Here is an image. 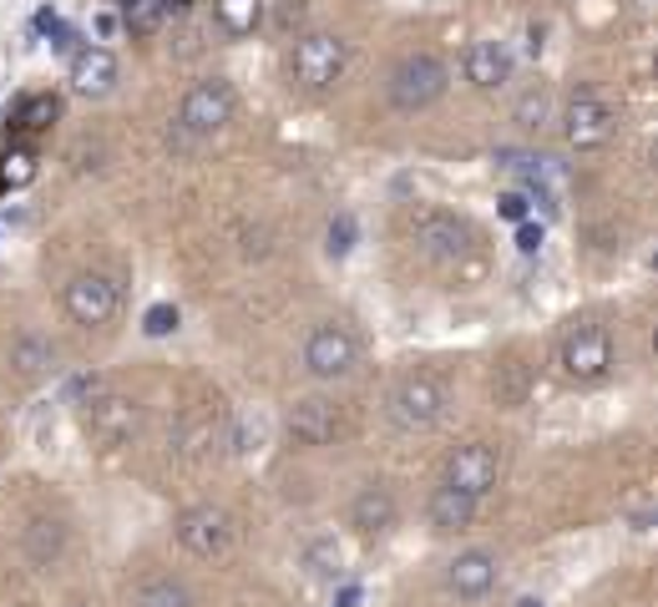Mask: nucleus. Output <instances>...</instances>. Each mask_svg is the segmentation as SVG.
<instances>
[{
    "mask_svg": "<svg viewBox=\"0 0 658 607\" xmlns=\"http://www.w3.org/2000/svg\"><path fill=\"white\" fill-rule=\"evenodd\" d=\"M406 233H410V243H416L420 259H431V263H461L471 253V243H477V228H471L467 218L441 213V208L416 213Z\"/></svg>",
    "mask_w": 658,
    "mask_h": 607,
    "instance_id": "nucleus-6",
    "label": "nucleus"
},
{
    "mask_svg": "<svg viewBox=\"0 0 658 607\" xmlns=\"http://www.w3.org/2000/svg\"><path fill=\"white\" fill-rule=\"evenodd\" d=\"M11 365L21 369V375H46V369H56V345H51L46 334L25 329L11 339Z\"/></svg>",
    "mask_w": 658,
    "mask_h": 607,
    "instance_id": "nucleus-24",
    "label": "nucleus"
},
{
    "mask_svg": "<svg viewBox=\"0 0 658 607\" xmlns=\"http://www.w3.org/2000/svg\"><path fill=\"white\" fill-rule=\"evenodd\" d=\"M446 86H451V66H446L436 51H410V56H400L390 66V76H385V96H390L395 112L436 107L446 96Z\"/></svg>",
    "mask_w": 658,
    "mask_h": 607,
    "instance_id": "nucleus-2",
    "label": "nucleus"
},
{
    "mask_svg": "<svg viewBox=\"0 0 658 607\" xmlns=\"http://www.w3.org/2000/svg\"><path fill=\"white\" fill-rule=\"evenodd\" d=\"M304 567L314 572V577H340V547L324 536V542H314L310 552H304Z\"/></svg>",
    "mask_w": 658,
    "mask_h": 607,
    "instance_id": "nucleus-28",
    "label": "nucleus"
},
{
    "mask_svg": "<svg viewBox=\"0 0 658 607\" xmlns=\"http://www.w3.org/2000/svg\"><path fill=\"white\" fill-rule=\"evenodd\" d=\"M355 243H359L355 213H335V218H330V228H324V253H330V259H349Z\"/></svg>",
    "mask_w": 658,
    "mask_h": 607,
    "instance_id": "nucleus-27",
    "label": "nucleus"
},
{
    "mask_svg": "<svg viewBox=\"0 0 658 607\" xmlns=\"http://www.w3.org/2000/svg\"><path fill=\"white\" fill-rule=\"evenodd\" d=\"M72 607H92V603H72Z\"/></svg>",
    "mask_w": 658,
    "mask_h": 607,
    "instance_id": "nucleus-38",
    "label": "nucleus"
},
{
    "mask_svg": "<svg viewBox=\"0 0 658 607\" xmlns=\"http://www.w3.org/2000/svg\"><path fill=\"white\" fill-rule=\"evenodd\" d=\"M542 243H547V228L537 223V218H526V223H516V253H542Z\"/></svg>",
    "mask_w": 658,
    "mask_h": 607,
    "instance_id": "nucleus-32",
    "label": "nucleus"
},
{
    "mask_svg": "<svg viewBox=\"0 0 658 607\" xmlns=\"http://www.w3.org/2000/svg\"><path fill=\"white\" fill-rule=\"evenodd\" d=\"M446 405H451L446 385L436 375H426V369H410V375L395 380L390 400H385V416H390V426L400 436H426V430H436L446 420Z\"/></svg>",
    "mask_w": 658,
    "mask_h": 607,
    "instance_id": "nucleus-1",
    "label": "nucleus"
},
{
    "mask_svg": "<svg viewBox=\"0 0 658 607\" xmlns=\"http://www.w3.org/2000/svg\"><path fill=\"white\" fill-rule=\"evenodd\" d=\"M178 542H182V552L188 557H198V562H218V557H228L233 552V516L223 512V506H213V501H198V506H188V512H178Z\"/></svg>",
    "mask_w": 658,
    "mask_h": 607,
    "instance_id": "nucleus-9",
    "label": "nucleus"
},
{
    "mask_svg": "<svg viewBox=\"0 0 658 607\" xmlns=\"http://www.w3.org/2000/svg\"><path fill=\"white\" fill-rule=\"evenodd\" d=\"M82 410V430L86 441H96L102 451H117V446H127L132 436H137V426H143V410H137V400L132 395H117V390H96L86 405H76Z\"/></svg>",
    "mask_w": 658,
    "mask_h": 607,
    "instance_id": "nucleus-7",
    "label": "nucleus"
},
{
    "mask_svg": "<svg viewBox=\"0 0 658 607\" xmlns=\"http://www.w3.org/2000/svg\"><path fill=\"white\" fill-rule=\"evenodd\" d=\"M300 15H304V6H300V0H289L284 11H279V25H294V21H300Z\"/></svg>",
    "mask_w": 658,
    "mask_h": 607,
    "instance_id": "nucleus-35",
    "label": "nucleus"
},
{
    "mask_svg": "<svg viewBox=\"0 0 658 607\" xmlns=\"http://www.w3.org/2000/svg\"><path fill=\"white\" fill-rule=\"evenodd\" d=\"M497 477H502V451H497L491 441H467V446H456V451L446 456L441 486L481 501L487 491H497Z\"/></svg>",
    "mask_w": 658,
    "mask_h": 607,
    "instance_id": "nucleus-10",
    "label": "nucleus"
},
{
    "mask_svg": "<svg viewBox=\"0 0 658 607\" xmlns=\"http://www.w3.org/2000/svg\"><path fill=\"white\" fill-rule=\"evenodd\" d=\"M497 213H502L506 223H526V218H532V198H526L522 188H512V192L497 198Z\"/></svg>",
    "mask_w": 658,
    "mask_h": 607,
    "instance_id": "nucleus-31",
    "label": "nucleus"
},
{
    "mask_svg": "<svg viewBox=\"0 0 658 607\" xmlns=\"http://www.w3.org/2000/svg\"><path fill=\"white\" fill-rule=\"evenodd\" d=\"M497 583H502V562L481 547L456 552V557L446 562V593L461 597V603H481Z\"/></svg>",
    "mask_w": 658,
    "mask_h": 607,
    "instance_id": "nucleus-14",
    "label": "nucleus"
},
{
    "mask_svg": "<svg viewBox=\"0 0 658 607\" xmlns=\"http://www.w3.org/2000/svg\"><path fill=\"white\" fill-rule=\"evenodd\" d=\"M46 41H51V51H61V56H76V51H82V31H76V25H66L61 15L46 25Z\"/></svg>",
    "mask_w": 658,
    "mask_h": 607,
    "instance_id": "nucleus-30",
    "label": "nucleus"
},
{
    "mask_svg": "<svg viewBox=\"0 0 658 607\" xmlns=\"http://www.w3.org/2000/svg\"><path fill=\"white\" fill-rule=\"evenodd\" d=\"M92 31H96V41H112V36H117V31H122L117 11H102V15H96V21H92Z\"/></svg>",
    "mask_w": 658,
    "mask_h": 607,
    "instance_id": "nucleus-33",
    "label": "nucleus"
},
{
    "mask_svg": "<svg viewBox=\"0 0 658 607\" xmlns=\"http://www.w3.org/2000/svg\"><path fill=\"white\" fill-rule=\"evenodd\" d=\"M66 522L61 516H31V526H25V557H31V567H56L61 557H66Z\"/></svg>",
    "mask_w": 658,
    "mask_h": 607,
    "instance_id": "nucleus-20",
    "label": "nucleus"
},
{
    "mask_svg": "<svg viewBox=\"0 0 658 607\" xmlns=\"http://www.w3.org/2000/svg\"><path fill=\"white\" fill-rule=\"evenodd\" d=\"M512 117H516V127H526V132H542V127H547V122H552V96L542 92V86H526Z\"/></svg>",
    "mask_w": 658,
    "mask_h": 607,
    "instance_id": "nucleus-26",
    "label": "nucleus"
},
{
    "mask_svg": "<svg viewBox=\"0 0 658 607\" xmlns=\"http://www.w3.org/2000/svg\"><path fill=\"white\" fill-rule=\"evenodd\" d=\"M36 163L41 157L31 153L25 143H6V153H0V192H21L36 182Z\"/></svg>",
    "mask_w": 658,
    "mask_h": 607,
    "instance_id": "nucleus-25",
    "label": "nucleus"
},
{
    "mask_svg": "<svg viewBox=\"0 0 658 607\" xmlns=\"http://www.w3.org/2000/svg\"><path fill=\"white\" fill-rule=\"evenodd\" d=\"M461 72H467V82L477 86V92H502L506 82H512V51H506V41H471L467 56H461Z\"/></svg>",
    "mask_w": 658,
    "mask_h": 607,
    "instance_id": "nucleus-15",
    "label": "nucleus"
},
{
    "mask_svg": "<svg viewBox=\"0 0 658 607\" xmlns=\"http://www.w3.org/2000/svg\"><path fill=\"white\" fill-rule=\"evenodd\" d=\"M188 11H192V0H127L117 11V21L127 36H157L163 25L182 21Z\"/></svg>",
    "mask_w": 658,
    "mask_h": 607,
    "instance_id": "nucleus-19",
    "label": "nucleus"
},
{
    "mask_svg": "<svg viewBox=\"0 0 658 607\" xmlns=\"http://www.w3.org/2000/svg\"><path fill=\"white\" fill-rule=\"evenodd\" d=\"M132 607H192V593L168 572H153L132 587Z\"/></svg>",
    "mask_w": 658,
    "mask_h": 607,
    "instance_id": "nucleus-23",
    "label": "nucleus"
},
{
    "mask_svg": "<svg viewBox=\"0 0 658 607\" xmlns=\"http://www.w3.org/2000/svg\"><path fill=\"white\" fill-rule=\"evenodd\" d=\"M66 76H72V92L76 96H107L112 86H117V76H122V66H117V56H112L107 46H82L72 56V66H66Z\"/></svg>",
    "mask_w": 658,
    "mask_h": 607,
    "instance_id": "nucleus-17",
    "label": "nucleus"
},
{
    "mask_svg": "<svg viewBox=\"0 0 658 607\" xmlns=\"http://www.w3.org/2000/svg\"><path fill=\"white\" fill-rule=\"evenodd\" d=\"M107 6H112V11H122V6H127V0H107Z\"/></svg>",
    "mask_w": 658,
    "mask_h": 607,
    "instance_id": "nucleus-37",
    "label": "nucleus"
},
{
    "mask_svg": "<svg viewBox=\"0 0 658 607\" xmlns=\"http://www.w3.org/2000/svg\"><path fill=\"white\" fill-rule=\"evenodd\" d=\"M61 102L51 92H21L6 107V143H21V137H41V132L56 122Z\"/></svg>",
    "mask_w": 658,
    "mask_h": 607,
    "instance_id": "nucleus-18",
    "label": "nucleus"
},
{
    "mask_svg": "<svg viewBox=\"0 0 658 607\" xmlns=\"http://www.w3.org/2000/svg\"><path fill=\"white\" fill-rule=\"evenodd\" d=\"M516 607H542V603H537V597H526V603H516Z\"/></svg>",
    "mask_w": 658,
    "mask_h": 607,
    "instance_id": "nucleus-36",
    "label": "nucleus"
},
{
    "mask_svg": "<svg viewBox=\"0 0 658 607\" xmlns=\"http://www.w3.org/2000/svg\"><path fill=\"white\" fill-rule=\"evenodd\" d=\"M557 375L567 385H603L613 375V334L593 320H577L557 339Z\"/></svg>",
    "mask_w": 658,
    "mask_h": 607,
    "instance_id": "nucleus-3",
    "label": "nucleus"
},
{
    "mask_svg": "<svg viewBox=\"0 0 658 607\" xmlns=\"http://www.w3.org/2000/svg\"><path fill=\"white\" fill-rule=\"evenodd\" d=\"M61 304H66V314H72L82 329H107L122 310V284L112 274H96L92 269V274H76L72 284H66Z\"/></svg>",
    "mask_w": 658,
    "mask_h": 607,
    "instance_id": "nucleus-11",
    "label": "nucleus"
},
{
    "mask_svg": "<svg viewBox=\"0 0 658 607\" xmlns=\"http://www.w3.org/2000/svg\"><path fill=\"white\" fill-rule=\"evenodd\" d=\"M300 359H304V369H310L314 380H324V385H335V380H345V375H355V365H359V339L345 329V324H314L310 334H304V349H300Z\"/></svg>",
    "mask_w": 658,
    "mask_h": 607,
    "instance_id": "nucleus-8",
    "label": "nucleus"
},
{
    "mask_svg": "<svg viewBox=\"0 0 658 607\" xmlns=\"http://www.w3.org/2000/svg\"><path fill=\"white\" fill-rule=\"evenodd\" d=\"M173 329H178V304H153V310L143 314V334H147V339H168Z\"/></svg>",
    "mask_w": 658,
    "mask_h": 607,
    "instance_id": "nucleus-29",
    "label": "nucleus"
},
{
    "mask_svg": "<svg viewBox=\"0 0 658 607\" xmlns=\"http://www.w3.org/2000/svg\"><path fill=\"white\" fill-rule=\"evenodd\" d=\"M233 112H239V92H233V82H223V76H203V82H192L188 92H182L178 132H188V137H213V132H223L228 122H233Z\"/></svg>",
    "mask_w": 658,
    "mask_h": 607,
    "instance_id": "nucleus-5",
    "label": "nucleus"
},
{
    "mask_svg": "<svg viewBox=\"0 0 658 607\" xmlns=\"http://www.w3.org/2000/svg\"><path fill=\"white\" fill-rule=\"evenodd\" d=\"M563 137H567V147H577V153L608 147L613 137H618V112H613L603 96L577 92L563 112Z\"/></svg>",
    "mask_w": 658,
    "mask_h": 607,
    "instance_id": "nucleus-12",
    "label": "nucleus"
},
{
    "mask_svg": "<svg viewBox=\"0 0 658 607\" xmlns=\"http://www.w3.org/2000/svg\"><path fill=\"white\" fill-rule=\"evenodd\" d=\"M284 430L294 446H330L345 430V416H340L335 400H324V395H310V400H294L284 416Z\"/></svg>",
    "mask_w": 658,
    "mask_h": 607,
    "instance_id": "nucleus-13",
    "label": "nucleus"
},
{
    "mask_svg": "<svg viewBox=\"0 0 658 607\" xmlns=\"http://www.w3.org/2000/svg\"><path fill=\"white\" fill-rule=\"evenodd\" d=\"M263 21H269V6H263V0H213V25L233 41L259 36Z\"/></svg>",
    "mask_w": 658,
    "mask_h": 607,
    "instance_id": "nucleus-21",
    "label": "nucleus"
},
{
    "mask_svg": "<svg viewBox=\"0 0 658 607\" xmlns=\"http://www.w3.org/2000/svg\"><path fill=\"white\" fill-rule=\"evenodd\" d=\"M395 516H400V506H395V491L385 481H365L355 491V501H349V526L359 536H385L395 526Z\"/></svg>",
    "mask_w": 658,
    "mask_h": 607,
    "instance_id": "nucleus-16",
    "label": "nucleus"
},
{
    "mask_svg": "<svg viewBox=\"0 0 658 607\" xmlns=\"http://www.w3.org/2000/svg\"><path fill=\"white\" fill-rule=\"evenodd\" d=\"M426 522H431L436 532H467V526L477 522V501L451 486H436L431 501H426Z\"/></svg>",
    "mask_w": 658,
    "mask_h": 607,
    "instance_id": "nucleus-22",
    "label": "nucleus"
},
{
    "mask_svg": "<svg viewBox=\"0 0 658 607\" xmlns=\"http://www.w3.org/2000/svg\"><path fill=\"white\" fill-rule=\"evenodd\" d=\"M349 66V41L335 31H304L289 46V82L304 92H330Z\"/></svg>",
    "mask_w": 658,
    "mask_h": 607,
    "instance_id": "nucleus-4",
    "label": "nucleus"
},
{
    "mask_svg": "<svg viewBox=\"0 0 658 607\" xmlns=\"http://www.w3.org/2000/svg\"><path fill=\"white\" fill-rule=\"evenodd\" d=\"M330 607H359V583H340V593Z\"/></svg>",
    "mask_w": 658,
    "mask_h": 607,
    "instance_id": "nucleus-34",
    "label": "nucleus"
}]
</instances>
